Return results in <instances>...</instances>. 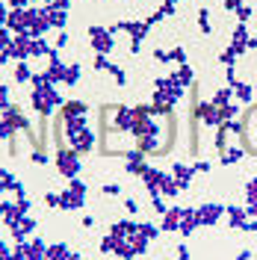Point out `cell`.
Here are the masks:
<instances>
[{"instance_id": "6da1fadb", "label": "cell", "mask_w": 257, "mask_h": 260, "mask_svg": "<svg viewBox=\"0 0 257 260\" xmlns=\"http://www.w3.org/2000/svg\"><path fill=\"white\" fill-rule=\"evenodd\" d=\"M240 142L248 154L257 157V107H245L240 118Z\"/></svg>"}, {"instance_id": "7a4b0ae2", "label": "cell", "mask_w": 257, "mask_h": 260, "mask_svg": "<svg viewBox=\"0 0 257 260\" xmlns=\"http://www.w3.org/2000/svg\"><path fill=\"white\" fill-rule=\"evenodd\" d=\"M83 204H86V183L77 178H71L68 186H65V192H59V207H65V210H80Z\"/></svg>"}, {"instance_id": "3957f363", "label": "cell", "mask_w": 257, "mask_h": 260, "mask_svg": "<svg viewBox=\"0 0 257 260\" xmlns=\"http://www.w3.org/2000/svg\"><path fill=\"white\" fill-rule=\"evenodd\" d=\"M56 169H59V175L62 178H77L80 175V154L74 151V148H62V151H56Z\"/></svg>"}, {"instance_id": "277c9868", "label": "cell", "mask_w": 257, "mask_h": 260, "mask_svg": "<svg viewBox=\"0 0 257 260\" xmlns=\"http://www.w3.org/2000/svg\"><path fill=\"white\" fill-rule=\"evenodd\" d=\"M92 145H95V133H92V127H89V124H86V127H80V130H71V133H68V148H74L77 154L92 151Z\"/></svg>"}, {"instance_id": "5b68a950", "label": "cell", "mask_w": 257, "mask_h": 260, "mask_svg": "<svg viewBox=\"0 0 257 260\" xmlns=\"http://www.w3.org/2000/svg\"><path fill=\"white\" fill-rule=\"evenodd\" d=\"M89 39H92V48H95L101 56H107V53L113 50V32L107 30V27H92V30H89Z\"/></svg>"}, {"instance_id": "8992f818", "label": "cell", "mask_w": 257, "mask_h": 260, "mask_svg": "<svg viewBox=\"0 0 257 260\" xmlns=\"http://www.w3.org/2000/svg\"><path fill=\"white\" fill-rule=\"evenodd\" d=\"M195 216H198V225H216L219 216H222V207L219 204H201L195 210Z\"/></svg>"}, {"instance_id": "52a82bcc", "label": "cell", "mask_w": 257, "mask_h": 260, "mask_svg": "<svg viewBox=\"0 0 257 260\" xmlns=\"http://www.w3.org/2000/svg\"><path fill=\"white\" fill-rule=\"evenodd\" d=\"M33 231H36V222H33L30 216H24V219H21L15 228H9V234H12V240H15V243H24Z\"/></svg>"}, {"instance_id": "ba28073f", "label": "cell", "mask_w": 257, "mask_h": 260, "mask_svg": "<svg viewBox=\"0 0 257 260\" xmlns=\"http://www.w3.org/2000/svg\"><path fill=\"white\" fill-rule=\"evenodd\" d=\"M45 15H48L50 27H56V30H62L65 24H68V12H65V9H56V6H45Z\"/></svg>"}, {"instance_id": "9c48e42d", "label": "cell", "mask_w": 257, "mask_h": 260, "mask_svg": "<svg viewBox=\"0 0 257 260\" xmlns=\"http://www.w3.org/2000/svg\"><path fill=\"white\" fill-rule=\"evenodd\" d=\"M27 260H48V245L42 240H30L27 243Z\"/></svg>"}, {"instance_id": "30bf717a", "label": "cell", "mask_w": 257, "mask_h": 260, "mask_svg": "<svg viewBox=\"0 0 257 260\" xmlns=\"http://www.w3.org/2000/svg\"><path fill=\"white\" fill-rule=\"evenodd\" d=\"M86 115V104L83 101H68L62 104V118H83Z\"/></svg>"}, {"instance_id": "8fae6325", "label": "cell", "mask_w": 257, "mask_h": 260, "mask_svg": "<svg viewBox=\"0 0 257 260\" xmlns=\"http://www.w3.org/2000/svg\"><path fill=\"white\" fill-rule=\"evenodd\" d=\"M180 216H183V210H177V207L166 210L163 213V231H177L180 228Z\"/></svg>"}, {"instance_id": "7c38bea8", "label": "cell", "mask_w": 257, "mask_h": 260, "mask_svg": "<svg viewBox=\"0 0 257 260\" xmlns=\"http://www.w3.org/2000/svg\"><path fill=\"white\" fill-rule=\"evenodd\" d=\"M228 216H231V228L248 225V210H245V207H228Z\"/></svg>"}, {"instance_id": "4fadbf2b", "label": "cell", "mask_w": 257, "mask_h": 260, "mask_svg": "<svg viewBox=\"0 0 257 260\" xmlns=\"http://www.w3.org/2000/svg\"><path fill=\"white\" fill-rule=\"evenodd\" d=\"M195 225H198V216H195V210H183V216H180V234H192Z\"/></svg>"}, {"instance_id": "5bb4252c", "label": "cell", "mask_w": 257, "mask_h": 260, "mask_svg": "<svg viewBox=\"0 0 257 260\" xmlns=\"http://www.w3.org/2000/svg\"><path fill=\"white\" fill-rule=\"evenodd\" d=\"M133 234H136V225H133V222H127V219H124V222H115V225H113V237L130 240Z\"/></svg>"}, {"instance_id": "9a60e30c", "label": "cell", "mask_w": 257, "mask_h": 260, "mask_svg": "<svg viewBox=\"0 0 257 260\" xmlns=\"http://www.w3.org/2000/svg\"><path fill=\"white\" fill-rule=\"evenodd\" d=\"M192 175H195V169H189V166H175V183L183 189V186H189V180H192Z\"/></svg>"}, {"instance_id": "2e32d148", "label": "cell", "mask_w": 257, "mask_h": 260, "mask_svg": "<svg viewBox=\"0 0 257 260\" xmlns=\"http://www.w3.org/2000/svg\"><path fill=\"white\" fill-rule=\"evenodd\" d=\"M77 80H80V65H77V62L65 65V71H62V83H68V86H77Z\"/></svg>"}, {"instance_id": "e0dca14e", "label": "cell", "mask_w": 257, "mask_h": 260, "mask_svg": "<svg viewBox=\"0 0 257 260\" xmlns=\"http://www.w3.org/2000/svg\"><path fill=\"white\" fill-rule=\"evenodd\" d=\"M50 45L45 42V39H33V48H30V59H39V56H45V53H50Z\"/></svg>"}, {"instance_id": "ac0fdd59", "label": "cell", "mask_w": 257, "mask_h": 260, "mask_svg": "<svg viewBox=\"0 0 257 260\" xmlns=\"http://www.w3.org/2000/svg\"><path fill=\"white\" fill-rule=\"evenodd\" d=\"M245 198H248V213L257 210V178L248 180V186H245Z\"/></svg>"}, {"instance_id": "d6986e66", "label": "cell", "mask_w": 257, "mask_h": 260, "mask_svg": "<svg viewBox=\"0 0 257 260\" xmlns=\"http://www.w3.org/2000/svg\"><path fill=\"white\" fill-rule=\"evenodd\" d=\"M15 186H18V180L12 172H6V169H0V192H6V189H12L15 192Z\"/></svg>"}, {"instance_id": "ffe728a7", "label": "cell", "mask_w": 257, "mask_h": 260, "mask_svg": "<svg viewBox=\"0 0 257 260\" xmlns=\"http://www.w3.org/2000/svg\"><path fill=\"white\" fill-rule=\"evenodd\" d=\"M231 92L240 98L242 104H248V101H251V86H245V83H234V86H231Z\"/></svg>"}, {"instance_id": "44dd1931", "label": "cell", "mask_w": 257, "mask_h": 260, "mask_svg": "<svg viewBox=\"0 0 257 260\" xmlns=\"http://www.w3.org/2000/svg\"><path fill=\"white\" fill-rule=\"evenodd\" d=\"M15 80L18 83H30L33 80V71H30V65H27V62H18L15 65Z\"/></svg>"}, {"instance_id": "7402d4cb", "label": "cell", "mask_w": 257, "mask_h": 260, "mask_svg": "<svg viewBox=\"0 0 257 260\" xmlns=\"http://www.w3.org/2000/svg\"><path fill=\"white\" fill-rule=\"evenodd\" d=\"M175 80L180 83L183 89H186V86L192 83V68H189V65H183V68H180V71H177V74H175Z\"/></svg>"}, {"instance_id": "603a6c76", "label": "cell", "mask_w": 257, "mask_h": 260, "mask_svg": "<svg viewBox=\"0 0 257 260\" xmlns=\"http://www.w3.org/2000/svg\"><path fill=\"white\" fill-rule=\"evenodd\" d=\"M136 234H139V237H145V240H154V237H157V228L145 222V225H136Z\"/></svg>"}, {"instance_id": "cb8c5ba5", "label": "cell", "mask_w": 257, "mask_h": 260, "mask_svg": "<svg viewBox=\"0 0 257 260\" xmlns=\"http://www.w3.org/2000/svg\"><path fill=\"white\" fill-rule=\"evenodd\" d=\"M240 157H242L240 148H228V151H222V162H225V166H228V162H237Z\"/></svg>"}, {"instance_id": "d4e9b609", "label": "cell", "mask_w": 257, "mask_h": 260, "mask_svg": "<svg viewBox=\"0 0 257 260\" xmlns=\"http://www.w3.org/2000/svg\"><path fill=\"white\" fill-rule=\"evenodd\" d=\"M6 107H9V89H6V86L0 83V113H3Z\"/></svg>"}, {"instance_id": "484cf974", "label": "cell", "mask_w": 257, "mask_h": 260, "mask_svg": "<svg viewBox=\"0 0 257 260\" xmlns=\"http://www.w3.org/2000/svg\"><path fill=\"white\" fill-rule=\"evenodd\" d=\"M45 204L48 207H59V192H48L45 195Z\"/></svg>"}, {"instance_id": "4316f807", "label": "cell", "mask_w": 257, "mask_h": 260, "mask_svg": "<svg viewBox=\"0 0 257 260\" xmlns=\"http://www.w3.org/2000/svg\"><path fill=\"white\" fill-rule=\"evenodd\" d=\"M33 162H36V166H45V162H48V154H45V151H33Z\"/></svg>"}, {"instance_id": "83f0119b", "label": "cell", "mask_w": 257, "mask_h": 260, "mask_svg": "<svg viewBox=\"0 0 257 260\" xmlns=\"http://www.w3.org/2000/svg\"><path fill=\"white\" fill-rule=\"evenodd\" d=\"M0 260H12V248L0 240Z\"/></svg>"}, {"instance_id": "f1b7e54d", "label": "cell", "mask_w": 257, "mask_h": 260, "mask_svg": "<svg viewBox=\"0 0 257 260\" xmlns=\"http://www.w3.org/2000/svg\"><path fill=\"white\" fill-rule=\"evenodd\" d=\"M65 45H68V32H65V30H59V36H56V50H59V48H65Z\"/></svg>"}, {"instance_id": "f546056e", "label": "cell", "mask_w": 257, "mask_h": 260, "mask_svg": "<svg viewBox=\"0 0 257 260\" xmlns=\"http://www.w3.org/2000/svg\"><path fill=\"white\" fill-rule=\"evenodd\" d=\"M118 192H121L118 183H107V186H104V195H118Z\"/></svg>"}, {"instance_id": "4dcf8cb0", "label": "cell", "mask_w": 257, "mask_h": 260, "mask_svg": "<svg viewBox=\"0 0 257 260\" xmlns=\"http://www.w3.org/2000/svg\"><path fill=\"white\" fill-rule=\"evenodd\" d=\"M6 18H9V9H6V6H3V3H0V30H3V27H6Z\"/></svg>"}, {"instance_id": "1f68e13d", "label": "cell", "mask_w": 257, "mask_h": 260, "mask_svg": "<svg viewBox=\"0 0 257 260\" xmlns=\"http://www.w3.org/2000/svg\"><path fill=\"white\" fill-rule=\"evenodd\" d=\"M237 15H240V21H248V18H251V9H248V6H240Z\"/></svg>"}, {"instance_id": "d6a6232c", "label": "cell", "mask_w": 257, "mask_h": 260, "mask_svg": "<svg viewBox=\"0 0 257 260\" xmlns=\"http://www.w3.org/2000/svg\"><path fill=\"white\" fill-rule=\"evenodd\" d=\"M225 6L231 9V12H240V6H242V3H240V0H225Z\"/></svg>"}, {"instance_id": "836d02e7", "label": "cell", "mask_w": 257, "mask_h": 260, "mask_svg": "<svg viewBox=\"0 0 257 260\" xmlns=\"http://www.w3.org/2000/svg\"><path fill=\"white\" fill-rule=\"evenodd\" d=\"M9 210H12V201H0V219H3Z\"/></svg>"}, {"instance_id": "e575fe53", "label": "cell", "mask_w": 257, "mask_h": 260, "mask_svg": "<svg viewBox=\"0 0 257 260\" xmlns=\"http://www.w3.org/2000/svg\"><path fill=\"white\" fill-rule=\"evenodd\" d=\"M12 3V9H27L30 6V0H9Z\"/></svg>"}, {"instance_id": "d590c367", "label": "cell", "mask_w": 257, "mask_h": 260, "mask_svg": "<svg viewBox=\"0 0 257 260\" xmlns=\"http://www.w3.org/2000/svg\"><path fill=\"white\" fill-rule=\"evenodd\" d=\"M124 207H127V213H136V210H139V204H136L133 198H127V201H124Z\"/></svg>"}, {"instance_id": "8d00e7d4", "label": "cell", "mask_w": 257, "mask_h": 260, "mask_svg": "<svg viewBox=\"0 0 257 260\" xmlns=\"http://www.w3.org/2000/svg\"><path fill=\"white\" fill-rule=\"evenodd\" d=\"M195 172H210V162H204V160H201L198 166H195Z\"/></svg>"}, {"instance_id": "74e56055", "label": "cell", "mask_w": 257, "mask_h": 260, "mask_svg": "<svg viewBox=\"0 0 257 260\" xmlns=\"http://www.w3.org/2000/svg\"><path fill=\"white\" fill-rule=\"evenodd\" d=\"M177 260H189V251H186V248H180V251H177Z\"/></svg>"}, {"instance_id": "f35d334b", "label": "cell", "mask_w": 257, "mask_h": 260, "mask_svg": "<svg viewBox=\"0 0 257 260\" xmlns=\"http://www.w3.org/2000/svg\"><path fill=\"white\" fill-rule=\"evenodd\" d=\"M248 257H251V254H248V251H242V254H240L237 260H248Z\"/></svg>"}, {"instance_id": "ab89813d", "label": "cell", "mask_w": 257, "mask_h": 260, "mask_svg": "<svg viewBox=\"0 0 257 260\" xmlns=\"http://www.w3.org/2000/svg\"><path fill=\"white\" fill-rule=\"evenodd\" d=\"M6 59H9V53H3V50H0V62H6Z\"/></svg>"}, {"instance_id": "60d3db41", "label": "cell", "mask_w": 257, "mask_h": 260, "mask_svg": "<svg viewBox=\"0 0 257 260\" xmlns=\"http://www.w3.org/2000/svg\"><path fill=\"white\" fill-rule=\"evenodd\" d=\"M15 260H27V257H15Z\"/></svg>"}, {"instance_id": "b9f144b4", "label": "cell", "mask_w": 257, "mask_h": 260, "mask_svg": "<svg viewBox=\"0 0 257 260\" xmlns=\"http://www.w3.org/2000/svg\"><path fill=\"white\" fill-rule=\"evenodd\" d=\"M0 3H3V0H0Z\"/></svg>"}]
</instances>
